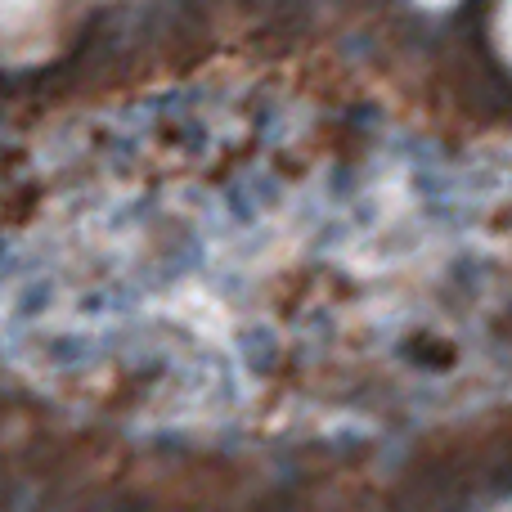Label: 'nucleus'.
<instances>
[{
  "label": "nucleus",
  "mask_w": 512,
  "mask_h": 512,
  "mask_svg": "<svg viewBox=\"0 0 512 512\" xmlns=\"http://www.w3.org/2000/svg\"><path fill=\"white\" fill-rule=\"evenodd\" d=\"M495 45H499V54L512 63V5L495 9Z\"/></svg>",
  "instance_id": "obj_1"
}]
</instances>
